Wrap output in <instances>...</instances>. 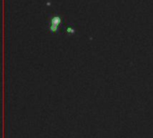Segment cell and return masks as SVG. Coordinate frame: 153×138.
Instances as JSON below:
<instances>
[{"mask_svg":"<svg viewBox=\"0 0 153 138\" xmlns=\"http://www.w3.org/2000/svg\"><path fill=\"white\" fill-rule=\"evenodd\" d=\"M61 24V17L57 14H54L49 20V31L52 32H58V27Z\"/></svg>","mask_w":153,"mask_h":138,"instance_id":"cell-1","label":"cell"}]
</instances>
